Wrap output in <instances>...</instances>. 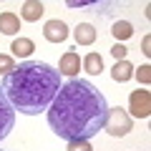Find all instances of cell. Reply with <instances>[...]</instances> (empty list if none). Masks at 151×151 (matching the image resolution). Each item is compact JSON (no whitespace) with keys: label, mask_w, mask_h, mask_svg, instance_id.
<instances>
[{"label":"cell","mask_w":151,"mask_h":151,"mask_svg":"<svg viewBox=\"0 0 151 151\" xmlns=\"http://www.w3.org/2000/svg\"><path fill=\"white\" fill-rule=\"evenodd\" d=\"M13 126H15V108L10 106V101L5 98V93L0 88V141L13 131Z\"/></svg>","instance_id":"obj_5"},{"label":"cell","mask_w":151,"mask_h":151,"mask_svg":"<svg viewBox=\"0 0 151 151\" xmlns=\"http://www.w3.org/2000/svg\"><path fill=\"white\" fill-rule=\"evenodd\" d=\"M43 13H45V10H43V3H40V0H25V3H23L20 15H23V20L35 23V20H40Z\"/></svg>","instance_id":"obj_9"},{"label":"cell","mask_w":151,"mask_h":151,"mask_svg":"<svg viewBox=\"0 0 151 151\" xmlns=\"http://www.w3.org/2000/svg\"><path fill=\"white\" fill-rule=\"evenodd\" d=\"M81 70V55L73 53V50H68V53L60 58V65H58V73L68 76V78H76V73Z\"/></svg>","instance_id":"obj_7"},{"label":"cell","mask_w":151,"mask_h":151,"mask_svg":"<svg viewBox=\"0 0 151 151\" xmlns=\"http://www.w3.org/2000/svg\"><path fill=\"white\" fill-rule=\"evenodd\" d=\"M10 50H13V55H18V58H28V55L35 50V43H33L30 38H15L13 45H10Z\"/></svg>","instance_id":"obj_11"},{"label":"cell","mask_w":151,"mask_h":151,"mask_svg":"<svg viewBox=\"0 0 151 151\" xmlns=\"http://www.w3.org/2000/svg\"><path fill=\"white\" fill-rule=\"evenodd\" d=\"M18 30H20V18L15 13H0V33L15 35Z\"/></svg>","instance_id":"obj_10"},{"label":"cell","mask_w":151,"mask_h":151,"mask_svg":"<svg viewBox=\"0 0 151 151\" xmlns=\"http://www.w3.org/2000/svg\"><path fill=\"white\" fill-rule=\"evenodd\" d=\"M111 76H113V81L126 83V81L131 78V76H134V65H131L129 60H116V65H113Z\"/></svg>","instance_id":"obj_12"},{"label":"cell","mask_w":151,"mask_h":151,"mask_svg":"<svg viewBox=\"0 0 151 151\" xmlns=\"http://www.w3.org/2000/svg\"><path fill=\"white\" fill-rule=\"evenodd\" d=\"M141 53H144V55H151V38H149V35H146L144 43H141Z\"/></svg>","instance_id":"obj_19"},{"label":"cell","mask_w":151,"mask_h":151,"mask_svg":"<svg viewBox=\"0 0 151 151\" xmlns=\"http://www.w3.org/2000/svg\"><path fill=\"white\" fill-rule=\"evenodd\" d=\"M68 151H93V149L86 139H76V141H68Z\"/></svg>","instance_id":"obj_16"},{"label":"cell","mask_w":151,"mask_h":151,"mask_svg":"<svg viewBox=\"0 0 151 151\" xmlns=\"http://www.w3.org/2000/svg\"><path fill=\"white\" fill-rule=\"evenodd\" d=\"M83 68H86L91 76H98L103 70V58L98 53H88L86 58H83Z\"/></svg>","instance_id":"obj_13"},{"label":"cell","mask_w":151,"mask_h":151,"mask_svg":"<svg viewBox=\"0 0 151 151\" xmlns=\"http://www.w3.org/2000/svg\"><path fill=\"white\" fill-rule=\"evenodd\" d=\"M68 5L70 8H81V5H91L88 0H68Z\"/></svg>","instance_id":"obj_20"},{"label":"cell","mask_w":151,"mask_h":151,"mask_svg":"<svg viewBox=\"0 0 151 151\" xmlns=\"http://www.w3.org/2000/svg\"><path fill=\"white\" fill-rule=\"evenodd\" d=\"M43 35H45L48 43H63L68 38V28H65L63 20H48L43 25Z\"/></svg>","instance_id":"obj_6"},{"label":"cell","mask_w":151,"mask_h":151,"mask_svg":"<svg viewBox=\"0 0 151 151\" xmlns=\"http://www.w3.org/2000/svg\"><path fill=\"white\" fill-rule=\"evenodd\" d=\"M13 68H15V63H13V58H10V55H0V73H3V76H8Z\"/></svg>","instance_id":"obj_17"},{"label":"cell","mask_w":151,"mask_h":151,"mask_svg":"<svg viewBox=\"0 0 151 151\" xmlns=\"http://www.w3.org/2000/svg\"><path fill=\"white\" fill-rule=\"evenodd\" d=\"M73 35H76V43H78V45L96 43V28H93L91 23H78L76 30H73Z\"/></svg>","instance_id":"obj_8"},{"label":"cell","mask_w":151,"mask_h":151,"mask_svg":"<svg viewBox=\"0 0 151 151\" xmlns=\"http://www.w3.org/2000/svg\"><path fill=\"white\" fill-rule=\"evenodd\" d=\"M129 111L134 113L136 119H149L151 116V93L139 88L129 96Z\"/></svg>","instance_id":"obj_4"},{"label":"cell","mask_w":151,"mask_h":151,"mask_svg":"<svg viewBox=\"0 0 151 151\" xmlns=\"http://www.w3.org/2000/svg\"><path fill=\"white\" fill-rule=\"evenodd\" d=\"M111 33L119 38V40H126V38L134 35V25H131L129 20H116V23H113V30H111Z\"/></svg>","instance_id":"obj_14"},{"label":"cell","mask_w":151,"mask_h":151,"mask_svg":"<svg viewBox=\"0 0 151 151\" xmlns=\"http://www.w3.org/2000/svg\"><path fill=\"white\" fill-rule=\"evenodd\" d=\"M0 88L15 111L35 116L40 111H48L55 93L60 91V73L48 63L25 60L15 65L8 76H3Z\"/></svg>","instance_id":"obj_2"},{"label":"cell","mask_w":151,"mask_h":151,"mask_svg":"<svg viewBox=\"0 0 151 151\" xmlns=\"http://www.w3.org/2000/svg\"><path fill=\"white\" fill-rule=\"evenodd\" d=\"M131 126H134V124H131V116L121 106L108 108L106 121H103V131H106V134H111V136H126L131 131Z\"/></svg>","instance_id":"obj_3"},{"label":"cell","mask_w":151,"mask_h":151,"mask_svg":"<svg viewBox=\"0 0 151 151\" xmlns=\"http://www.w3.org/2000/svg\"><path fill=\"white\" fill-rule=\"evenodd\" d=\"M134 76L139 78V83L149 86V81H151V65H149V63H146V65H141L139 70H134Z\"/></svg>","instance_id":"obj_15"},{"label":"cell","mask_w":151,"mask_h":151,"mask_svg":"<svg viewBox=\"0 0 151 151\" xmlns=\"http://www.w3.org/2000/svg\"><path fill=\"white\" fill-rule=\"evenodd\" d=\"M106 113V98L91 81L70 78L68 83L60 86L53 103L48 106V126L55 136L65 141H88L103 129Z\"/></svg>","instance_id":"obj_1"},{"label":"cell","mask_w":151,"mask_h":151,"mask_svg":"<svg viewBox=\"0 0 151 151\" xmlns=\"http://www.w3.org/2000/svg\"><path fill=\"white\" fill-rule=\"evenodd\" d=\"M111 53H113V58L116 60H126V48H124V43H116L111 48Z\"/></svg>","instance_id":"obj_18"}]
</instances>
